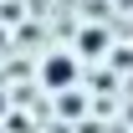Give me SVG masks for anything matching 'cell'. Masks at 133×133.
<instances>
[{
    "label": "cell",
    "instance_id": "cell-2",
    "mask_svg": "<svg viewBox=\"0 0 133 133\" xmlns=\"http://www.w3.org/2000/svg\"><path fill=\"white\" fill-rule=\"evenodd\" d=\"M108 51H113V36H108V26H82V31H77V56L97 62V56H108Z\"/></svg>",
    "mask_w": 133,
    "mask_h": 133
},
{
    "label": "cell",
    "instance_id": "cell-1",
    "mask_svg": "<svg viewBox=\"0 0 133 133\" xmlns=\"http://www.w3.org/2000/svg\"><path fill=\"white\" fill-rule=\"evenodd\" d=\"M77 66H82L77 51H46V56H41V87H46V92L77 87Z\"/></svg>",
    "mask_w": 133,
    "mask_h": 133
}]
</instances>
